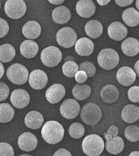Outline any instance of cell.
<instances>
[{
    "instance_id": "cell-1",
    "label": "cell",
    "mask_w": 139,
    "mask_h": 156,
    "mask_svg": "<svg viewBox=\"0 0 139 156\" xmlns=\"http://www.w3.org/2000/svg\"><path fill=\"white\" fill-rule=\"evenodd\" d=\"M64 129L58 121H49L45 123L41 129V136L47 143L56 144L62 140Z\"/></svg>"
},
{
    "instance_id": "cell-2",
    "label": "cell",
    "mask_w": 139,
    "mask_h": 156,
    "mask_svg": "<svg viewBox=\"0 0 139 156\" xmlns=\"http://www.w3.org/2000/svg\"><path fill=\"white\" fill-rule=\"evenodd\" d=\"M104 142L102 138L95 134L87 136L82 142V149L88 156H98L104 151Z\"/></svg>"
},
{
    "instance_id": "cell-3",
    "label": "cell",
    "mask_w": 139,
    "mask_h": 156,
    "mask_svg": "<svg viewBox=\"0 0 139 156\" xmlns=\"http://www.w3.org/2000/svg\"><path fill=\"white\" fill-rule=\"evenodd\" d=\"M98 64L104 70H110L115 68L119 62L118 53L113 49H104L100 52L97 57Z\"/></svg>"
},
{
    "instance_id": "cell-4",
    "label": "cell",
    "mask_w": 139,
    "mask_h": 156,
    "mask_svg": "<svg viewBox=\"0 0 139 156\" xmlns=\"http://www.w3.org/2000/svg\"><path fill=\"white\" fill-rule=\"evenodd\" d=\"M6 76L8 80L12 83L21 85L27 83L28 80L29 73L27 68L23 65L15 63L8 68Z\"/></svg>"
},
{
    "instance_id": "cell-5",
    "label": "cell",
    "mask_w": 139,
    "mask_h": 156,
    "mask_svg": "<svg viewBox=\"0 0 139 156\" xmlns=\"http://www.w3.org/2000/svg\"><path fill=\"white\" fill-rule=\"evenodd\" d=\"M102 116V110L97 105L88 103L81 108L80 117L85 123L94 125L99 122Z\"/></svg>"
},
{
    "instance_id": "cell-6",
    "label": "cell",
    "mask_w": 139,
    "mask_h": 156,
    "mask_svg": "<svg viewBox=\"0 0 139 156\" xmlns=\"http://www.w3.org/2000/svg\"><path fill=\"white\" fill-rule=\"evenodd\" d=\"M62 54L60 50L55 46H49L43 49L41 53L42 63L47 67L53 68L60 62Z\"/></svg>"
},
{
    "instance_id": "cell-7",
    "label": "cell",
    "mask_w": 139,
    "mask_h": 156,
    "mask_svg": "<svg viewBox=\"0 0 139 156\" xmlns=\"http://www.w3.org/2000/svg\"><path fill=\"white\" fill-rule=\"evenodd\" d=\"M58 44L64 48H71L76 45L77 36L76 31L70 27H64L59 30L56 36Z\"/></svg>"
},
{
    "instance_id": "cell-8",
    "label": "cell",
    "mask_w": 139,
    "mask_h": 156,
    "mask_svg": "<svg viewBox=\"0 0 139 156\" xmlns=\"http://www.w3.org/2000/svg\"><path fill=\"white\" fill-rule=\"evenodd\" d=\"M4 9L9 18L19 19L25 15L27 5L23 0H8L5 3Z\"/></svg>"
},
{
    "instance_id": "cell-9",
    "label": "cell",
    "mask_w": 139,
    "mask_h": 156,
    "mask_svg": "<svg viewBox=\"0 0 139 156\" xmlns=\"http://www.w3.org/2000/svg\"><path fill=\"white\" fill-rule=\"evenodd\" d=\"M80 110V104L76 100L72 98L65 100L60 107V114L63 118L68 119L76 118L79 115Z\"/></svg>"
},
{
    "instance_id": "cell-10",
    "label": "cell",
    "mask_w": 139,
    "mask_h": 156,
    "mask_svg": "<svg viewBox=\"0 0 139 156\" xmlns=\"http://www.w3.org/2000/svg\"><path fill=\"white\" fill-rule=\"evenodd\" d=\"M11 102L14 107L18 109H23L27 107L30 103V97L29 93L24 89H18L12 92Z\"/></svg>"
},
{
    "instance_id": "cell-11",
    "label": "cell",
    "mask_w": 139,
    "mask_h": 156,
    "mask_svg": "<svg viewBox=\"0 0 139 156\" xmlns=\"http://www.w3.org/2000/svg\"><path fill=\"white\" fill-rule=\"evenodd\" d=\"M137 74L131 68L123 66L120 68L116 73V79L121 85L127 87L131 85L136 81Z\"/></svg>"
},
{
    "instance_id": "cell-12",
    "label": "cell",
    "mask_w": 139,
    "mask_h": 156,
    "mask_svg": "<svg viewBox=\"0 0 139 156\" xmlns=\"http://www.w3.org/2000/svg\"><path fill=\"white\" fill-rule=\"evenodd\" d=\"M29 84L32 88L41 90L47 85L48 77L47 73L41 70H35L29 76Z\"/></svg>"
},
{
    "instance_id": "cell-13",
    "label": "cell",
    "mask_w": 139,
    "mask_h": 156,
    "mask_svg": "<svg viewBox=\"0 0 139 156\" xmlns=\"http://www.w3.org/2000/svg\"><path fill=\"white\" fill-rule=\"evenodd\" d=\"M66 94V89L60 83H55L47 89L45 97L49 103L56 104L59 102Z\"/></svg>"
},
{
    "instance_id": "cell-14",
    "label": "cell",
    "mask_w": 139,
    "mask_h": 156,
    "mask_svg": "<svg viewBox=\"0 0 139 156\" xmlns=\"http://www.w3.org/2000/svg\"><path fill=\"white\" fill-rule=\"evenodd\" d=\"M127 27L121 22L116 21L111 23L108 27V34L112 40L119 41L123 40L127 35Z\"/></svg>"
},
{
    "instance_id": "cell-15",
    "label": "cell",
    "mask_w": 139,
    "mask_h": 156,
    "mask_svg": "<svg viewBox=\"0 0 139 156\" xmlns=\"http://www.w3.org/2000/svg\"><path fill=\"white\" fill-rule=\"evenodd\" d=\"M18 145L19 148L24 151H31L36 148L37 139L33 133L26 132L19 137Z\"/></svg>"
},
{
    "instance_id": "cell-16",
    "label": "cell",
    "mask_w": 139,
    "mask_h": 156,
    "mask_svg": "<svg viewBox=\"0 0 139 156\" xmlns=\"http://www.w3.org/2000/svg\"><path fill=\"white\" fill-rule=\"evenodd\" d=\"M76 10L79 16L90 18L96 11V5L93 0H80L76 4Z\"/></svg>"
},
{
    "instance_id": "cell-17",
    "label": "cell",
    "mask_w": 139,
    "mask_h": 156,
    "mask_svg": "<svg viewBox=\"0 0 139 156\" xmlns=\"http://www.w3.org/2000/svg\"><path fill=\"white\" fill-rule=\"evenodd\" d=\"M94 47V43L92 40L87 37H82L76 41L75 51L80 56L87 57L93 53Z\"/></svg>"
},
{
    "instance_id": "cell-18",
    "label": "cell",
    "mask_w": 139,
    "mask_h": 156,
    "mask_svg": "<svg viewBox=\"0 0 139 156\" xmlns=\"http://www.w3.org/2000/svg\"><path fill=\"white\" fill-rule=\"evenodd\" d=\"M41 32V26L37 22L30 20L27 22L23 27L22 32L23 36L30 40H35L40 36Z\"/></svg>"
},
{
    "instance_id": "cell-19",
    "label": "cell",
    "mask_w": 139,
    "mask_h": 156,
    "mask_svg": "<svg viewBox=\"0 0 139 156\" xmlns=\"http://www.w3.org/2000/svg\"><path fill=\"white\" fill-rule=\"evenodd\" d=\"M44 122L43 115L37 111H31L25 116L24 123L27 126L32 129H40Z\"/></svg>"
},
{
    "instance_id": "cell-20",
    "label": "cell",
    "mask_w": 139,
    "mask_h": 156,
    "mask_svg": "<svg viewBox=\"0 0 139 156\" xmlns=\"http://www.w3.org/2000/svg\"><path fill=\"white\" fill-rule=\"evenodd\" d=\"M71 17V11L65 6H59L52 12V18L55 23L57 24H66L70 20Z\"/></svg>"
},
{
    "instance_id": "cell-21",
    "label": "cell",
    "mask_w": 139,
    "mask_h": 156,
    "mask_svg": "<svg viewBox=\"0 0 139 156\" xmlns=\"http://www.w3.org/2000/svg\"><path fill=\"white\" fill-rule=\"evenodd\" d=\"M121 48L125 55L134 57L139 53V41L134 37H128L121 43Z\"/></svg>"
},
{
    "instance_id": "cell-22",
    "label": "cell",
    "mask_w": 139,
    "mask_h": 156,
    "mask_svg": "<svg viewBox=\"0 0 139 156\" xmlns=\"http://www.w3.org/2000/svg\"><path fill=\"white\" fill-rule=\"evenodd\" d=\"M101 97L104 102L108 104H112L118 101L119 97V91L116 86L107 85L102 89Z\"/></svg>"
},
{
    "instance_id": "cell-23",
    "label": "cell",
    "mask_w": 139,
    "mask_h": 156,
    "mask_svg": "<svg viewBox=\"0 0 139 156\" xmlns=\"http://www.w3.org/2000/svg\"><path fill=\"white\" fill-rule=\"evenodd\" d=\"M21 55L27 58H32L36 57L39 51L37 43L32 40H25L20 46Z\"/></svg>"
},
{
    "instance_id": "cell-24",
    "label": "cell",
    "mask_w": 139,
    "mask_h": 156,
    "mask_svg": "<svg viewBox=\"0 0 139 156\" xmlns=\"http://www.w3.org/2000/svg\"><path fill=\"white\" fill-rule=\"evenodd\" d=\"M121 118L126 123L135 122L139 119V108L134 105L125 106L121 112Z\"/></svg>"
},
{
    "instance_id": "cell-25",
    "label": "cell",
    "mask_w": 139,
    "mask_h": 156,
    "mask_svg": "<svg viewBox=\"0 0 139 156\" xmlns=\"http://www.w3.org/2000/svg\"><path fill=\"white\" fill-rule=\"evenodd\" d=\"M85 32L89 37L96 39L102 35L103 27L101 22L97 20H89L85 26Z\"/></svg>"
},
{
    "instance_id": "cell-26",
    "label": "cell",
    "mask_w": 139,
    "mask_h": 156,
    "mask_svg": "<svg viewBox=\"0 0 139 156\" xmlns=\"http://www.w3.org/2000/svg\"><path fill=\"white\" fill-rule=\"evenodd\" d=\"M125 146L123 140L120 136L113 137L110 140L106 141L105 148L108 152L114 155H118L123 151Z\"/></svg>"
},
{
    "instance_id": "cell-27",
    "label": "cell",
    "mask_w": 139,
    "mask_h": 156,
    "mask_svg": "<svg viewBox=\"0 0 139 156\" xmlns=\"http://www.w3.org/2000/svg\"><path fill=\"white\" fill-rule=\"evenodd\" d=\"M122 19L128 27H135L139 24V11L133 7L128 8L123 12Z\"/></svg>"
},
{
    "instance_id": "cell-28",
    "label": "cell",
    "mask_w": 139,
    "mask_h": 156,
    "mask_svg": "<svg viewBox=\"0 0 139 156\" xmlns=\"http://www.w3.org/2000/svg\"><path fill=\"white\" fill-rule=\"evenodd\" d=\"M91 94V87L84 83H77L72 89V94L77 101H85Z\"/></svg>"
},
{
    "instance_id": "cell-29",
    "label": "cell",
    "mask_w": 139,
    "mask_h": 156,
    "mask_svg": "<svg viewBox=\"0 0 139 156\" xmlns=\"http://www.w3.org/2000/svg\"><path fill=\"white\" fill-rule=\"evenodd\" d=\"M16 52L14 47L9 43L0 45V62L7 63L15 57Z\"/></svg>"
},
{
    "instance_id": "cell-30",
    "label": "cell",
    "mask_w": 139,
    "mask_h": 156,
    "mask_svg": "<svg viewBox=\"0 0 139 156\" xmlns=\"http://www.w3.org/2000/svg\"><path fill=\"white\" fill-rule=\"evenodd\" d=\"M15 110L9 104H0V123H5L10 122L13 119Z\"/></svg>"
},
{
    "instance_id": "cell-31",
    "label": "cell",
    "mask_w": 139,
    "mask_h": 156,
    "mask_svg": "<svg viewBox=\"0 0 139 156\" xmlns=\"http://www.w3.org/2000/svg\"><path fill=\"white\" fill-rule=\"evenodd\" d=\"M125 137L131 142H137L139 140V127L137 125H129L125 129Z\"/></svg>"
},
{
    "instance_id": "cell-32",
    "label": "cell",
    "mask_w": 139,
    "mask_h": 156,
    "mask_svg": "<svg viewBox=\"0 0 139 156\" xmlns=\"http://www.w3.org/2000/svg\"><path fill=\"white\" fill-rule=\"evenodd\" d=\"M79 71V66L75 61H67L62 66L63 74L68 77H75L76 73Z\"/></svg>"
},
{
    "instance_id": "cell-33",
    "label": "cell",
    "mask_w": 139,
    "mask_h": 156,
    "mask_svg": "<svg viewBox=\"0 0 139 156\" xmlns=\"http://www.w3.org/2000/svg\"><path fill=\"white\" fill-rule=\"evenodd\" d=\"M69 135L73 138H81L84 135L85 127L80 123H73L68 129Z\"/></svg>"
},
{
    "instance_id": "cell-34",
    "label": "cell",
    "mask_w": 139,
    "mask_h": 156,
    "mask_svg": "<svg viewBox=\"0 0 139 156\" xmlns=\"http://www.w3.org/2000/svg\"><path fill=\"white\" fill-rule=\"evenodd\" d=\"M79 70L85 72L89 77H92L96 73V67L93 62L85 61L80 64L79 66Z\"/></svg>"
},
{
    "instance_id": "cell-35",
    "label": "cell",
    "mask_w": 139,
    "mask_h": 156,
    "mask_svg": "<svg viewBox=\"0 0 139 156\" xmlns=\"http://www.w3.org/2000/svg\"><path fill=\"white\" fill-rule=\"evenodd\" d=\"M13 148L6 142L0 143V156H14Z\"/></svg>"
},
{
    "instance_id": "cell-36",
    "label": "cell",
    "mask_w": 139,
    "mask_h": 156,
    "mask_svg": "<svg viewBox=\"0 0 139 156\" xmlns=\"http://www.w3.org/2000/svg\"><path fill=\"white\" fill-rule=\"evenodd\" d=\"M128 98L133 102H139V86H133L129 89Z\"/></svg>"
},
{
    "instance_id": "cell-37",
    "label": "cell",
    "mask_w": 139,
    "mask_h": 156,
    "mask_svg": "<svg viewBox=\"0 0 139 156\" xmlns=\"http://www.w3.org/2000/svg\"><path fill=\"white\" fill-rule=\"evenodd\" d=\"M9 94V87L4 82L0 81V102L5 101Z\"/></svg>"
},
{
    "instance_id": "cell-38",
    "label": "cell",
    "mask_w": 139,
    "mask_h": 156,
    "mask_svg": "<svg viewBox=\"0 0 139 156\" xmlns=\"http://www.w3.org/2000/svg\"><path fill=\"white\" fill-rule=\"evenodd\" d=\"M119 134V129L115 125H112L108 129V131L104 134V136L106 141L110 140L113 137L117 136Z\"/></svg>"
},
{
    "instance_id": "cell-39",
    "label": "cell",
    "mask_w": 139,
    "mask_h": 156,
    "mask_svg": "<svg viewBox=\"0 0 139 156\" xmlns=\"http://www.w3.org/2000/svg\"><path fill=\"white\" fill-rule=\"evenodd\" d=\"M9 30V26L7 22L2 18H0V38L6 36Z\"/></svg>"
},
{
    "instance_id": "cell-40",
    "label": "cell",
    "mask_w": 139,
    "mask_h": 156,
    "mask_svg": "<svg viewBox=\"0 0 139 156\" xmlns=\"http://www.w3.org/2000/svg\"><path fill=\"white\" fill-rule=\"evenodd\" d=\"M88 76L87 73L84 71H80L79 70L75 75V80L78 83L82 84L85 83V82L87 80Z\"/></svg>"
},
{
    "instance_id": "cell-41",
    "label": "cell",
    "mask_w": 139,
    "mask_h": 156,
    "mask_svg": "<svg viewBox=\"0 0 139 156\" xmlns=\"http://www.w3.org/2000/svg\"><path fill=\"white\" fill-rule=\"evenodd\" d=\"M53 156H72L70 151L64 148H60L58 150Z\"/></svg>"
},
{
    "instance_id": "cell-42",
    "label": "cell",
    "mask_w": 139,
    "mask_h": 156,
    "mask_svg": "<svg viewBox=\"0 0 139 156\" xmlns=\"http://www.w3.org/2000/svg\"><path fill=\"white\" fill-rule=\"evenodd\" d=\"M115 2L118 6L123 7L131 5L133 1V0H116Z\"/></svg>"
},
{
    "instance_id": "cell-43",
    "label": "cell",
    "mask_w": 139,
    "mask_h": 156,
    "mask_svg": "<svg viewBox=\"0 0 139 156\" xmlns=\"http://www.w3.org/2000/svg\"><path fill=\"white\" fill-rule=\"evenodd\" d=\"M48 2L50 3L53 4V5H60V4H62L64 2V0H49Z\"/></svg>"
},
{
    "instance_id": "cell-44",
    "label": "cell",
    "mask_w": 139,
    "mask_h": 156,
    "mask_svg": "<svg viewBox=\"0 0 139 156\" xmlns=\"http://www.w3.org/2000/svg\"><path fill=\"white\" fill-rule=\"evenodd\" d=\"M97 2L99 4V5L101 6L106 5L108 3L110 2V0H97Z\"/></svg>"
},
{
    "instance_id": "cell-45",
    "label": "cell",
    "mask_w": 139,
    "mask_h": 156,
    "mask_svg": "<svg viewBox=\"0 0 139 156\" xmlns=\"http://www.w3.org/2000/svg\"><path fill=\"white\" fill-rule=\"evenodd\" d=\"M134 70L136 73L137 76L139 77V60H137V62L135 63V64H134Z\"/></svg>"
},
{
    "instance_id": "cell-46",
    "label": "cell",
    "mask_w": 139,
    "mask_h": 156,
    "mask_svg": "<svg viewBox=\"0 0 139 156\" xmlns=\"http://www.w3.org/2000/svg\"><path fill=\"white\" fill-rule=\"evenodd\" d=\"M4 73H5V68H4L2 62H0V80L3 77Z\"/></svg>"
},
{
    "instance_id": "cell-47",
    "label": "cell",
    "mask_w": 139,
    "mask_h": 156,
    "mask_svg": "<svg viewBox=\"0 0 139 156\" xmlns=\"http://www.w3.org/2000/svg\"><path fill=\"white\" fill-rule=\"evenodd\" d=\"M65 60H66V62L67 61H75V59L72 56H68L66 58H65Z\"/></svg>"
},
{
    "instance_id": "cell-48",
    "label": "cell",
    "mask_w": 139,
    "mask_h": 156,
    "mask_svg": "<svg viewBox=\"0 0 139 156\" xmlns=\"http://www.w3.org/2000/svg\"><path fill=\"white\" fill-rule=\"evenodd\" d=\"M129 156H139V151H134L129 154Z\"/></svg>"
},
{
    "instance_id": "cell-49",
    "label": "cell",
    "mask_w": 139,
    "mask_h": 156,
    "mask_svg": "<svg viewBox=\"0 0 139 156\" xmlns=\"http://www.w3.org/2000/svg\"><path fill=\"white\" fill-rule=\"evenodd\" d=\"M136 7H137V9L139 11V0H137V1H136Z\"/></svg>"
},
{
    "instance_id": "cell-50",
    "label": "cell",
    "mask_w": 139,
    "mask_h": 156,
    "mask_svg": "<svg viewBox=\"0 0 139 156\" xmlns=\"http://www.w3.org/2000/svg\"><path fill=\"white\" fill-rule=\"evenodd\" d=\"M19 156H32V155H29V154H23V155H20Z\"/></svg>"
},
{
    "instance_id": "cell-51",
    "label": "cell",
    "mask_w": 139,
    "mask_h": 156,
    "mask_svg": "<svg viewBox=\"0 0 139 156\" xmlns=\"http://www.w3.org/2000/svg\"><path fill=\"white\" fill-rule=\"evenodd\" d=\"M0 8H1V4H0Z\"/></svg>"
}]
</instances>
